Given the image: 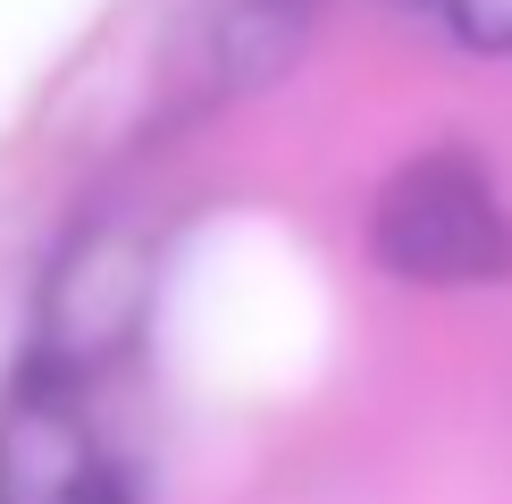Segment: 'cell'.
I'll list each match as a JSON object with an SVG mask.
<instances>
[{
  "mask_svg": "<svg viewBox=\"0 0 512 504\" xmlns=\"http://www.w3.org/2000/svg\"><path fill=\"white\" fill-rule=\"evenodd\" d=\"M370 252L378 269L403 286H504L512 278V210L496 177L471 152H420L387 177V194L370 210Z\"/></svg>",
  "mask_w": 512,
  "mask_h": 504,
  "instance_id": "obj_1",
  "label": "cell"
},
{
  "mask_svg": "<svg viewBox=\"0 0 512 504\" xmlns=\"http://www.w3.org/2000/svg\"><path fill=\"white\" fill-rule=\"evenodd\" d=\"M0 504H126L76 378L34 370L0 412Z\"/></svg>",
  "mask_w": 512,
  "mask_h": 504,
  "instance_id": "obj_2",
  "label": "cell"
},
{
  "mask_svg": "<svg viewBox=\"0 0 512 504\" xmlns=\"http://www.w3.org/2000/svg\"><path fill=\"white\" fill-rule=\"evenodd\" d=\"M143 294H152V261H143L135 236L101 227L84 236L51 278V303H42V362L34 370H59V378H84L101 370L110 353H126V336L143 320Z\"/></svg>",
  "mask_w": 512,
  "mask_h": 504,
  "instance_id": "obj_3",
  "label": "cell"
},
{
  "mask_svg": "<svg viewBox=\"0 0 512 504\" xmlns=\"http://www.w3.org/2000/svg\"><path fill=\"white\" fill-rule=\"evenodd\" d=\"M303 26H311V0H236L227 9V76L261 84L277 59H294Z\"/></svg>",
  "mask_w": 512,
  "mask_h": 504,
  "instance_id": "obj_4",
  "label": "cell"
},
{
  "mask_svg": "<svg viewBox=\"0 0 512 504\" xmlns=\"http://www.w3.org/2000/svg\"><path fill=\"white\" fill-rule=\"evenodd\" d=\"M395 9H412L420 26H437L479 59H512V0H395Z\"/></svg>",
  "mask_w": 512,
  "mask_h": 504,
  "instance_id": "obj_5",
  "label": "cell"
}]
</instances>
